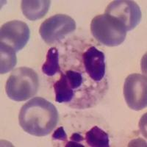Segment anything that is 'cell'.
<instances>
[{"mask_svg": "<svg viewBox=\"0 0 147 147\" xmlns=\"http://www.w3.org/2000/svg\"><path fill=\"white\" fill-rule=\"evenodd\" d=\"M21 127L30 135L43 137L50 133L58 121V113L53 104L42 97H35L20 110Z\"/></svg>", "mask_w": 147, "mask_h": 147, "instance_id": "6da1fadb", "label": "cell"}, {"mask_svg": "<svg viewBox=\"0 0 147 147\" xmlns=\"http://www.w3.org/2000/svg\"><path fill=\"white\" fill-rule=\"evenodd\" d=\"M38 85L36 72L28 67H20L13 71L6 82L5 90L10 99L23 102L37 94Z\"/></svg>", "mask_w": 147, "mask_h": 147, "instance_id": "7a4b0ae2", "label": "cell"}, {"mask_svg": "<svg viewBox=\"0 0 147 147\" xmlns=\"http://www.w3.org/2000/svg\"><path fill=\"white\" fill-rule=\"evenodd\" d=\"M90 31L96 40L107 47L121 45L127 35L124 26L116 18L106 13L93 18Z\"/></svg>", "mask_w": 147, "mask_h": 147, "instance_id": "3957f363", "label": "cell"}, {"mask_svg": "<svg viewBox=\"0 0 147 147\" xmlns=\"http://www.w3.org/2000/svg\"><path fill=\"white\" fill-rule=\"evenodd\" d=\"M75 29V21L71 17L65 14H56L41 24L39 33L47 44H52L65 38Z\"/></svg>", "mask_w": 147, "mask_h": 147, "instance_id": "277c9868", "label": "cell"}, {"mask_svg": "<svg viewBox=\"0 0 147 147\" xmlns=\"http://www.w3.org/2000/svg\"><path fill=\"white\" fill-rule=\"evenodd\" d=\"M105 13L119 21L124 26L127 32L136 28L142 17L138 5L134 1L129 0L113 1L107 5Z\"/></svg>", "mask_w": 147, "mask_h": 147, "instance_id": "5b68a950", "label": "cell"}, {"mask_svg": "<svg viewBox=\"0 0 147 147\" xmlns=\"http://www.w3.org/2000/svg\"><path fill=\"white\" fill-rule=\"evenodd\" d=\"M146 77L140 74H132L126 78L124 96L127 105L134 110H140L147 105Z\"/></svg>", "mask_w": 147, "mask_h": 147, "instance_id": "8992f818", "label": "cell"}, {"mask_svg": "<svg viewBox=\"0 0 147 147\" xmlns=\"http://www.w3.org/2000/svg\"><path fill=\"white\" fill-rule=\"evenodd\" d=\"M30 36L28 25L22 21H10L4 24L0 30L1 43L11 47L16 52L22 50L25 47Z\"/></svg>", "mask_w": 147, "mask_h": 147, "instance_id": "52a82bcc", "label": "cell"}, {"mask_svg": "<svg viewBox=\"0 0 147 147\" xmlns=\"http://www.w3.org/2000/svg\"><path fill=\"white\" fill-rule=\"evenodd\" d=\"M84 67L89 77L96 82H99L105 74V56L95 47H91L82 55Z\"/></svg>", "mask_w": 147, "mask_h": 147, "instance_id": "ba28073f", "label": "cell"}, {"mask_svg": "<svg viewBox=\"0 0 147 147\" xmlns=\"http://www.w3.org/2000/svg\"><path fill=\"white\" fill-rule=\"evenodd\" d=\"M50 4L51 2L49 0H23L22 13L29 20H38L48 13Z\"/></svg>", "mask_w": 147, "mask_h": 147, "instance_id": "9c48e42d", "label": "cell"}, {"mask_svg": "<svg viewBox=\"0 0 147 147\" xmlns=\"http://www.w3.org/2000/svg\"><path fill=\"white\" fill-rule=\"evenodd\" d=\"M55 93V101L58 103H68L72 100L74 97L73 89L71 88L67 80L65 74H60V78L54 84Z\"/></svg>", "mask_w": 147, "mask_h": 147, "instance_id": "30bf717a", "label": "cell"}, {"mask_svg": "<svg viewBox=\"0 0 147 147\" xmlns=\"http://www.w3.org/2000/svg\"><path fill=\"white\" fill-rule=\"evenodd\" d=\"M16 51L7 44H0V74H4L13 69L16 65Z\"/></svg>", "mask_w": 147, "mask_h": 147, "instance_id": "8fae6325", "label": "cell"}, {"mask_svg": "<svg viewBox=\"0 0 147 147\" xmlns=\"http://www.w3.org/2000/svg\"><path fill=\"white\" fill-rule=\"evenodd\" d=\"M85 140L89 146H110V140L107 133L97 126H95L88 131L85 136Z\"/></svg>", "mask_w": 147, "mask_h": 147, "instance_id": "7c38bea8", "label": "cell"}, {"mask_svg": "<svg viewBox=\"0 0 147 147\" xmlns=\"http://www.w3.org/2000/svg\"><path fill=\"white\" fill-rule=\"evenodd\" d=\"M42 71L49 77H52L55 74L60 71L59 54L57 49L52 47L49 49L45 63L42 65Z\"/></svg>", "mask_w": 147, "mask_h": 147, "instance_id": "4fadbf2b", "label": "cell"}, {"mask_svg": "<svg viewBox=\"0 0 147 147\" xmlns=\"http://www.w3.org/2000/svg\"><path fill=\"white\" fill-rule=\"evenodd\" d=\"M65 76L72 89L75 90L80 87L82 83V76L80 72L69 70L66 71Z\"/></svg>", "mask_w": 147, "mask_h": 147, "instance_id": "5bb4252c", "label": "cell"}, {"mask_svg": "<svg viewBox=\"0 0 147 147\" xmlns=\"http://www.w3.org/2000/svg\"><path fill=\"white\" fill-rule=\"evenodd\" d=\"M52 138L53 140H62V141H65L67 139L66 133H65V130L63 127H60L57 128L55 132L52 135Z\"/></svg>", "mask_w": 147, "mask_h": 147, "instance_id": "9a60e30c", "label": "cell"}, {"mask_svg": "<svg viewBox=\"0 0 147 147\" xmlns=\"http://www.w3.org/2000/svg\"><path fill=\"white\" fill-rule=\"evenodd\" d=\"M70 139L71 140H72V141H74V142H77V143L81 142V141H82V140H84L83 137H82L81 135H80L79 133H74L73 135L71 136Z\"/></svg>", "mask_w": 147, "mask_h": 147, "instance_id": "2e32d148", "label": "cell"}, {"mask_svg": "<svg viewBox=\"0 0 147 147\" xmlns=\"http://www.w3.org/2000/svg\"><path fill=\"white\" fill-rule=\"evenodd\" d=\"M66 147L68 146H82V147H84L82 145V144H79L77 142H74V141H70V142H68L67 143L66 146H65Z\"/></svg>", "mask_w": 147, "mask_h": 147, "instance_id": "e0dca14e", "label": "cell"}]
</instances>
